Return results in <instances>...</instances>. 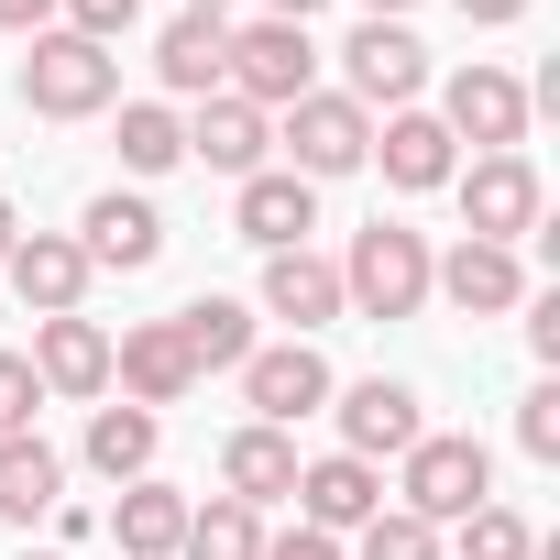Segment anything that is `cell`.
Listing matches in <instances>:
<instances>
[{
  "mask_svg": "<svg viewBox=\"0 0 560 560\" xmlns=\"http://www.w3.org/2000/svg\"><path fill=\"white\" fill-rule=\"evenodd\" d=\"M12 89H23V110H34V121H100V110L121 100V56H110V45H89V34H67V23H45Z\"/></svg>",
  "mask_w": 560,
  "mask_h": 560,
  "instance_id": "obj_1",
  "label": "cell"
},
{
  "mask_svg": "<svg viewBox=\"0 0 560 560\" xmlns=\"http://www.w3.org/2000/svg\"><path fill=\"white\" fill-rule=\"evenodd\" d=\"M396 505L429 527H462L472 505H494V451L472 429H418V451L396 462Z\"/></svg>",
  "mask_w": 560,
  "mask_h": 560,
  "instance_id": "obj_2",
  "label": "cell"
},
{
  "mask_svg": "<svg viewBox=\"0 0 560 560\" xmlns=\"http://www.w3.org/2000/svg\"><path fill=\"white\" fill-rule=\"evenodd\" d=\"M341 308H363V319H418V308H429V231L363 220L352 253H341Z\"/></svg>",
  "mask_w": 560,
  "mask_h": 560,
  "instance_id": "obj_3",
  "label": "cell"
},
{
  "mask_svg": "<svg viewBox=\"0 0 560 560\" xmlns=\"http://www.w3.org/2000/svg\"><path fill=\"white\" fill-rule=\"evenodd\" d=\"M220 89H231V100H253L264 121H275V110H298V100L319 89V45H308V23H231Z\"/></svg>",
  "mask_w": 560,
  "mask_h": 560,
  "instance_id": "obj_4",
  "label": "cell"
},
{
  "mask_svg": "<svg viewBox=\"0 0 560 560\" xmlns=\"http://www.w3.org/2000/svg\"><path fill=\"white\" fill-rule=\"evenodd\" d=\"M451 198H462V242H505V253L549 220V187H538L527 154H472V165L451 176Z\"/></svg>",
  "mask_w": 560,
  "mask_h": 560,
  "instance_id": "obj_5",
  "label": "cell"
},
{
  "mask_svg": "<svg viewBox=\"0 0 560 560\" xmlns=\"http://www.w3.org/2000/svg\"><path fill=\"white\" fill-rule=\"evenodd\" d=\"M275 143H287V176H352L363 154H374V110H352L341 89H308L287 121H275Z\"/></svg>",
  "mask_w": 560,
  "mask_h": 560,
  "instance_id": "obj_6",
  "label": "cell"
},
{
  "mask_svg": "<svg viewBox=\"0 0 560 560\" xmlns=\"http://www.w3.org/2000/svg\"><path fill=\"white\" fill-rule=\"evenodd\" d=\"M341 100L352 110H418V89H429V45L407 34V23H352V45H341Z\"/></svg>",
  "mask_w": 560,
  "mask_h": 560,
  "instance_id": "obj_7",
  "label": "cell"
},
{
  "mask_svg": "<svg viewBox=\"0 0 560 560\" xmlns=\"http://www.w3.org/2000/svg\"><path fill=\"white\" fill-rule=\"evenodd\" d=\"M440 132L472 143V154H527V89H516L505 67H462V78L440 89Z\"/></svg>",
  "mask_w": 560,
  "mask_h": 560,
  "instance_id": "obj_8",
  "label": "cell"
},
{
  "mask_svg": "<svg viewBox=\"0 0 560 560\" xmlns=\"http://www.w3.org/2000/svg\"><path fill=\"white\" fill-rule=\"evenodd\" d=\"M429 298H451L462 319H516L538 287L505 242H451V253H429Z\"/></svg>",
  "mask_w": 560,
  "mask_h": 560,
  "instance_id": "obj_9",
  "label": "cell"
},
{
  "mask_svg": "<svg viewBox=\"0 0 560 560\" xmlns=\"http://www.w3.org/2000/svg\"><path fill=\"white\" fill-rule=\"evenodd\" d=\"M242 407L264 418V429H298V418H319L330 407V363H319V341H253L242 352Z\"/></svg>",
  "mask_w": 560,
  "mask_h": 560,
  "instance_id": "obj_10",
  "label": "cell"
},
{
  "mask_svg": "<svg viewBox=\"0 0 560 560\" xmlns=\"http://www.w3.org/2000/svg\"><path fill=\"white\" fill-rule=\"evenodd\" d=\"M34 385L45 396H67V407H100L110 396V330L89 319V308H67V319H34Z\"/></svg>",
  "mask_w": 560,
  "mask_h": 560,
  "instance_id": "obj_11",
  "label": "cell"
},
{
  "mask_svg": "<svg viewBox=\"0 0 560 560\" xmlns=\"http://www.w3.org/2000/svg\"><path fill=\"white\" fill-rule=\"evenodd\" d=\"M330 396H341L330 418H341V451L352 462H407L418 429H429L418 418V385H396V374H363V385H330Z\"/></svg>",
  "mask_w": 560,
  "mask_h": 560,
  "instance_id": "obj_12",
  "label": "cell"
},
{
  "mask_svg": "<svg viewBox=\"0 0 560 560\" xmlns=\"http://www.w3.org/2000/svg\"><path fill=\"white\" fill-rule=\"evenodd\" d=\"M78 253H89V275H143V264L165 253V209L132 198V187H100V198L78 209Z\"/></svg>",
  "mask_w": 560,
  "mask_h": 560,
  "instance_id": "obj_13",
  "label": "cell"
},
{
  "mask_svg": "<svg viewBox=\"0 0 560 560\" xmlns=\"http://www.w3.org/2000/svg\"><path fill=\"white\" fill-rule=\"evenodd\" d=\"M110 385H121V407H187L198 396V363H187L176 319H132L110 341Z\"/></svg>",
  "mask_w": 560,
  "mask_h": 560,
  "instance_id": "obj_14",
  "label": "cell"
},
{
  "mask_svg": "<svg viewBox=\"0 0 560 560\" xmlns=\"http://www.w3.org/2000/svg\"><path fill=\"white\" fill-rule=\"evenodd\" d=\"M363 165H385V187L396 198H429V187H451L462 176V143L440 132V110H385V132H374V154Z\"/></svg>",
  "mask_w": 560,
  "mask_h": 560,
  "instance_id": "obj_15",
  "label": "cell"
},
{
  "mask_svg": "<svg viewBox=\"0 0 560 560\" xmlns=\"http://www.w3.org/2000/svg\"><path fill=\"white\" fill-rule=\"evenodd\" d=\"M231 231H242L253 253H298V242L319 231V187H308V176H287V165H264V176H242Z\"/></svg>",
  "mask_w": 560,
  "mask_h": 560,
  "instance_id": "obj_16",
  "label": "cell"
},
{
  "mask_svg": "<svg viewBox=\"0 0 560 560\" xmlns=\"http://www.w3.org/2000/svg\"><path fill=\"white\" fill-rule=\"evenodd\" d=\"M0 275H12L23 319H67V308L89 298V253H78V231H23Z\"/></svg>",
  "mask_w": 560,
  "mask_h": 560,
  "instance_id": "obj_17",
  "label": "cell"
},
{
  "mask_svg": "<svg viewBox=\"0 0 560 560\" xmlns=\"http://www.w3.org/2000/svg\"><path fill=\"white\" fill-rule=\"evenodd\" d=\"M220 494L253 505V516L287 505V494H298V429H264V418L231 429V440H220Z\"/></svg>",
  "mask_w": 560,
  "mask_h": 560,
  "instance_id": "obj_18",
  "label": "cell"
},
{
  "mask_svg": "<svg viewBox=\"0 0 560 560\" xmlns=\"http://www.w3.org/2000/svg\"><path fill=\"white\" fill-rule=\"evenodd\" d=\"M264 319H287L298 341L330 330V319H341V264L308 253V242H298V253H264Z\"/></svg>",
  "mask_w": 560,
  "mask_h": 560,
  "instance_id": "obj_19",
  "label": "cell"
},
{
  "mask_svg": "<svg viewBox=\"0 0 560 560\" xmlns=\"http://www.w3.org/2000/svg\"><path fill=\"white\" fill-rule=\"evenodd\" d=\"M374 505H385V472H374V462H352V451L298 462V516H308V527H330V538H341V527H363Z\"/></svg>",
  "mask_w": 560,
  "mask_h": 560,
  "instance_id": "obj_20",
  "label": "cell"
},
{
  "mask_svg": "<svg viewBox=\"0 0 560 560\" xmlns=\"http://www.w3.org/2000/svg\"><path fill=\"white\" fill-rule=\"evenodd\" d=\"M264 143H275V121L253 110V100H198V121H187V154L198 165H220V176H264Z\"/></svg>",
  "mask_w": 560,
  "mask_h": 560,
  "instance_id": "obj_21",
  "label": "cell"
},
{
  "mask_svg": "<svg viewBox=\"0 0 560 560\" xmlns=\"http://www.w3.org/2000/svg\"><path fill=\"white\" fill-rule=\"evenodd\" d=\"M220 56H231V23H209V12H176L154 34V78L176 100H220Z\"/></svg>",
  "mask_w": 560,
  "mask_h": 560,
  "instance_id": "obj_22",
  "label": "cell"
},
{
  "mask_svg": "<svg viewBox=\"0 0 560 560\" xmlns=\"http://www.w3.org/2000/svg\"><path fill=\"white\" fill-rule=\"evenodd\" d=\"M56 494H67V462H56V440H45V429L0 440V527H34V516H56Z\"/></svg>",
  "mask_w": 560,
  "mask_h": 560,
  "instance_id": "obj_23",
  "label": "cell"
},
{
  "mask_svg": "<svg viewBox=\"0 0 560 560\" xmlns=\"http://www.w3.org/2000/svg\"><path fill=\"white\" fill-rule=\"evenodd\" d=\"M110 538H121V560H176V538H187V494L176 483H121V505H110Z\"/></svg>",
  "mask_w": 560,
  "mask_h": 560,
  "instance_id": "obj_24",
  "label": "cell"
},
{
  "mask_svg": "<svg viewBox=\"0 0 560 560\" xmlns=\"http://www.w3.org/2000/svg\"><path fill=\"white\" fill-rule=\"evenodd\" d=\"M176 341H187L198 385H209V374H242V352H253V308H242V298H187V308H176Z\"/></svg>",
  "mask_w": 560,
  "mask_h": 560,
  "instance_id": "obj_25",
  "label": "cell"
},
{
  "mask_svg": "<svg viewBox=\"0 0 560 560\" xmlns=\"http://www.w3.org/2000/svg\"><path fill=\"white\" fill-rule=\"evenodd\" d=\"M154 440H165V418H154V407H89V472L143 483V472H154Z\"/></svg>",
  "mask_w": 560,
  "mask_h": 560,
  "instance_id": "obj_26",
  "label": "cell"
},
{
  "mask_svg": "<svg viewBox=\"0 0 560 560\" xmlns=\"http://www.w3.org/2000/svg\"><path fill=\"white\" fill-rule=\"evenodd\" d=\"M176 560H264V516H253V505H231V494H209V505H187Z\"/></svg>",
  "mask_w": 560,
  "mask_h": 560,
  "instance_id": "obj_27",
  "label": "cell"
},
{
  "mask_svg": "<svg viewBox=\"0 0 560 560\" xmlns=\"http://www.w3.org/2000/svg\"><path fill=\"white\" fill-rule=\"evenodd\" d=\"M121 165H132V176L187 165V121H176L165 100H121Z\"/></svg>",
  "mask_w": 560,
  "mask_h": 560,
  "instance_id": "obj_28",
  "label": "cell"
},
{
  "mask_svg": "<svg viewBox=\"0 0 560 560\" xmlns=\"http://www.w3.org/2000/svg\"><path fill=\"white\" fill-rule=\"evenodd\" d=\"M352 538H363V549H341V560H440V527L407 516V505H374Z\"/></svg>",
  "mask_w": 560,
  "mask_h": 560,
  "instance_id": "obj_29",
  "label": "cell"
},
{
  "mask_svg": "<svg viewBox=\"0 0 560 560\" xmlns=\"http://www.w3.org/2000/svg\"><path fill=\"white\" fill-rule=\"evenodd\" d=\"M462 560H538V527L516 505H472L462 516Z\"/></svg>",
  "mask_w": 560,
  "mask_h": 560,
  "instance_id": "obj_30",
  "label": "cell"
},
{
  "mask_svg": "<svg viewBox=\"0 0 560 560\" xmlns=\"http://www.w3.org/2000/svg\"><path fill=\"white\" fill-rule=\"evenodd\" d=\"M516 451H527V462H560V374H538V385L516 396Z\"/></svg>",
  "mask_w": 560,
  "mask_h": 560,
  "instance_id": "obj_31",
  "label": "cell"
},
{
  "mask_svg": "<svg viewBox=\"0 0 560 560\" xmlns=\"http://www.w3.org/2000/svg\"><path fill=\"white\" fill-rule=\"evenodd\" d=\"M45 418V385H34V363L23 352H0V440H23Z\"/></svg>",
  "mask_w": 560,
  "mask_h": 560,
  "instance_id": "obj_32",
  "label": "cell"
},
{
  "mask_svg": "<svg viewBox=\"0 0 560 560\" xmlns=\"http://www.w3.org/2000/svg\"><path fill=\"white\" fill-rule=\"evenodd\" d=\"M67 12V34H89V45H121L132 23H143V0H56Z\"/></svg>",
  "mask_w": 560,
  "mask_h": 560,
  "instance_id": "obj_33",
  "label": "cell"
},
{
  "mask_svg": "<svg viewBox=\"0 0 560 560\" xmlns=\"http://www.w3.org/2000/svg\"><path fill=\"white\" fill-rule=\"evenodd\" d=\"M264 560H341V538H330V527H308V516H298V527H287V538H264Z\"/></svg>",
  "mask_w": 560,
  "mask_h": 560,
  "instance_id": "obj_34",
  "label": "cell"
},
{
  "mask_svg": "<svg viewBox=\"0 0 560 560\" xmlns=\"http://www.w3.org/2000/svg\"><path fill=\"white\" fill-rule=\"evenodd\" d=\"M516 319H527V352H538V363H560V298H527Z\"/></svg>",
  "mask_w": 560,
  "mask_h": 560,
  "instance_id": "obj_35",
  "label": "cell"
},
{
  "mask_svg": "<svg viewBox=\"0 0 560 560\" xmlns=\"http://www.w3.org/2000/svg\"><path fill=\"white\" fill-rule=\"evenodd\" d=\"M56 23V0H0V34H45Z\"/></svg>",
  "mask_w": 560,
  "mask_h": 560,
  "instance_id": "obj_36",
  "label": "cell"
},
{
  "mask_svg": "<svg viewBox=\"0 0 560 560\" xmlns=\"http://www.w3.org/2000/svg\"><path fill=\"white\" fill-rule=\"evenodd\" d=\"M462 23H483V34L494 23H527V0H462Z\"/></svg>",
  "mask_w": 560,
  "mask_h": 560,
  "instance_id": "obj_37",
  "label": "cell"
},
{
  "mask_svg": "<svg viewBox=\"0 0 560 560\" xmlns=\"http://www.w3.org/2000/svg\"><path fill=\"white\" fill-rule=\"evenodd\" d=\"M319 12V0H264V23H308Z\"/></svg>",
  "mask_w": 560,
  "mask_h": 560,
  "instance_id": "obj_38",
  "label": "cell"
},
{
  "mask_svg": "<svg viewBox=\"0 0 560 560\" xmlns=\"http://www.w3.org/2000/svg\"><path fill=\"white\" fill-rule=\"evenodd\" d=\"M12 242H23V209H12V198H0V264H12Z\"/></svg>",
  "mask_w": 560,
  "mask_h": 560,
  "instance_id": "obj_39",
  "label": "cell"
},
{
  "mask_svg": "<svg viewBox=\"0 0 560 560\" xmlns=\"http://www.w3.org/2000/svg\"><path fill=\"white\" fill-rule=\"evenodd\" d=\"M418 12V0H363V23H407Z\"/></svg>",
  "mask_w": 560,
  "mask_h": 560,
  "instance_id": "obj_40",
  "label": "cell"
},
{
  "mask_svg": "<svg viewBox=\"0 0 560 560\" xmlns=\"http://www.w3.org/2000/svg\"><path fill=\"white\" fill-rule=\"evenodd\" d=\"M187 12H209V23H231V0H187Z\"/></svg>",
  "mask_w": 560,
  "mask_h": 560,
  "instance_id": "obj_41",
  "label": "cell"
},
{
  "mask_svg": "<svg viewBox=\"0 0 560 560\" xmlns=\"http://www.w3.org/2000/svg\"><path fill=\"white\" fill-rule=\"evenodd\" d=\"M23 560H56V549H23Z\"/></svg>",
  "mask_w": 560,
  "mask_h": 560,
  "instance_id": "obj_42",
  "label": "cell"
}]
</instances>
